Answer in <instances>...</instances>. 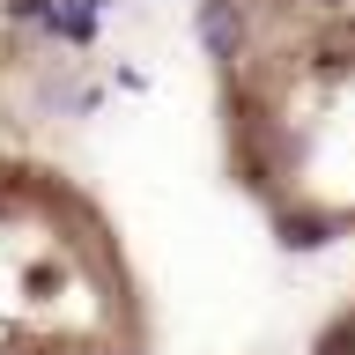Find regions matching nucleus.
<instances>
[{
	"label": "nucleus",
	"instance_id": "obj_3",
	"mask_svg": "<svg viewBox=\"0 0 355 355\" xmlns=\"http://www.w3.org/2000/svg\"><path fill=\"white\" fill-rule=\"evenodd\" d=\"M89 60L74 0H0V133H22L74 89Z\"/></svg>",
	"mask_w": 355,
	"mask_h": 355
},
{
	"label": "nucleus",
	"instance_id": "obj_1",
	"mask_svg": "<svg viewBox=\"0 0 355 355\" xmlns=\"http://www.w3.org/2000/svg\"><path fill=\"white\" fill-rule=\"evenodd\" d=\"M230 193L282 252L355 244V0H193Z\"/></svg>",
	"mask_w": 355,
	"mask_h": 355
},
{
	"label": "nucleus",
	"instance_id": "obj_4",
	"mask_svg": "<svg viewBox=\"0 0 355 355\" xmlns=\"http://www.w3.org/2000/svg\"><path fill=\"white\" fill-rule=\"evenodd\" d=\"M304 355H355V282H348V296L311 326V340H304Z\"/></svg>",
	"mask_w": 355,
	"mask_h": 355
},
{
	"label": "nucleus",
	"instance_id": "obj_2",
	"mask_svg": "<svg viewBox=\"0 0 355 355\" xmlns=\"http://www.w3.org/2000/svg\"><path fill=\"white\" fill-rule=\"evenodd\" d=\"M0 355H155L133 244L30 148H0Z\"/></svg>",
	"mask_w": 355,
	"mask_h": 355
}]
</instances>
